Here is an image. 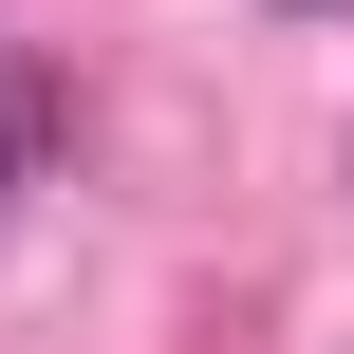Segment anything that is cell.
<instances>
[{
	"label": "cell",
	"mask_w": 354,
	"mask_h": 354,
	"mask_svg": "<svg viewBox=\"0 0 354 354\" xmlns=\"http://www.w3.org/2000/svg\"><path fill=\"white\" fill-rule=\"evenodd\" d=\"M19 149H37V93H19V56H0V187H19Z\"/></svg>",
	"instance_id": "1"
}]
</instances>
